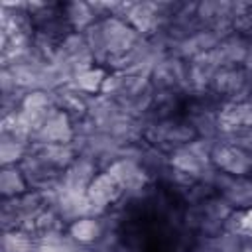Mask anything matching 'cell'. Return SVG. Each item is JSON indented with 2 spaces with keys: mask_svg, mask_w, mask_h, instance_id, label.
Here are the masks:
<instances>
[{
  "mask_svg": "<svg viewBox=\"0 0 252 252\" xmlns=\"http://www.w3.org/2000/svg\"><path fill=\"white\" fill-rule=\"evenodd\" d=\"M220 35L217 33V32H213V30H199V32H195L193 35H189V37H185L183 41H179L175 47H173V55H177L179 59H183V61H191V59H195V57H199V55H203V53H209V51H213L219 43H220Z\"/></svg>",
  "mask_w": 252,
  "mask_h": 252,
  "instance_id": "9",
  "label": "cell"
},
{
  "mask_svg": "<svg viewBox=\"0 0 252 252\" xmlns=\"http://www.w3.org/2000/svg\"><path fill=\"white\" fill-rule=\"evenodd\" d=\"M232 30L234 33L252 39V2H236Z\"/></svg>",
  "mask_w": 252,
  "mask_h": 252,
  "instance_id": "19",
  "label": "cell"
},
{
  "mask_svg": "<svg viewBox=\"0 0 252 252\" xmlns=\"http://www.w3.org/2000/svg\"><path fill=\"white\" fill-rule=\"evenodd\" d=\"M98 171H100V165L94 158L79 154L75 158V161L63 171L61 185L69 187V189H87L91 185V181L96 177Z\"/></svg>",
  "mask_w": 252,
  "mask_h": 252,
  "instance_id": "8",
  "label": "cell"
},
{
  "mask_svg": "<svg viewBox=\"0 0 252 252\" xmlns=\"http://www.w3.org/2000/svg\"><path fill=\"white\" fill-rule=\"evenodd\" d=\"M106 75H108V69H106V67L94 65V67H91V69L79 73V77L75 79V87H77L81 93L89 94V96L100 94V89H102V83H104Z\"/></svg>",
  "mask_w": 252,
  "mask_h": 252,
  "instance_id": "17",
  "label": "cell"
},
{
  "mask_svg": "<svg viewBox=\"0 0 252 252\" xmlns=\"http://www.w3.org/2000/svg\"><path fill=\"white\" fill-rule=\"evenodd\" d=\"M252 39L240 35V33H230L224 39H220V43L215 47L222 67H240L244 63L248 45Z\"/></svg>",
  "mask_w": 252,
  "mask_h": 252,
  "instance_id": "12",
  "label": "cell"
},
{
  "mask_svg": "<svg viewBox=\"0 0 252 252\" xmlns=\"http://www.w3.org/2000/svg\"><path fill=\"white\" fill-rule=\"evenodd\" d=\"M98 30H100L102 47L106 53V69L110 67V63L126 55L142 37L122 18H116V16H106L98 20Z\"/></svg>",
  "mask_w": 252,
  "mask_h": 252,
  "instance_id": "1",
  "label": "cell"
},
{
  "mask_svg": "<svg viewBox=\"0 0 252 252\" xmlns=\"http://www.w3.org/2000/svg\"><path fill=\"white\" fill-rule=\"evenodd\" d=\"M20 169H22L30 189H33V191H47V189L57 187L61 183V175H63L61 171L51 167L33 148H30V152L22 159Z\"/></svg>",
  "mask_w": 252,
  "mask_h": 252,
  "instance_id": "5",
  "label": "cell"
},
{
  "mask_svg": "<svg viewBox=\"0 0 252 252\" xmlns=\"http://www.w3.org/2000/svg\"><path fill=\"white\" fill-rule=\"evenodd\" d=\"M51 167H55L57 171H65L73 161L75 158L79 156L75 146L69 142V144H33L32 146Z\"/></svg>",
  "mask_w": 252,
  "mask_h": 252,
  "instance_id": "13",
  "label": "cell"
},
{
  "mask_svg": "<svg viewBox=\"0 0 252 252\" xmlns=\"http://www.w3.org/2000/svg\"><path fill=\"white\" fill-rule=\"evenodd\" d=\"M242 67H244L246 71H250V73H252V41H250V45H248V51H246V57H244Z\"/></svg>",
  "mask_w": 252,
  "mask_h": 252,
  "instance_id": "21",
  "label": "cell"
},
{
  "mask_svg": "<svg viewBox=\"0 0 252 252\" xmlns=\"http://www.w3.org/2000/svg\"><path fill=\"white\" fill-rule=\"evenodd\" d=\"M0 252H37V236L22 228L2 230Z\"/></svg>",
  "mask_w": 252,
  "mask_h": 252,
  "instance_id": "15",
  "label": "cell"
},
{
  "mask_svg": "<svg viewBox=\"0 0 252 252\" xmlns=\"http://www.w3.org/2000/svg\"><path fill=\"white\" fill-rule=\"evenodd\" d=\"M106 232L104 217H81L67 226V234L83 248H93Z\"/></svg>",
  "mask_w": 252,
  "mask_h": 252,
  "instance_id": "10",
  "label": "cell"
},
{
  "mask_svg": "<svg viewBox=\"0 0 252 252\" xmlns=\"http://www.w3.org/2000/svg\"><path fill=\"white\" fill-rule=\"evenodd\" d=\"M32 144L8 134L0 132V163L2 165H20L26 154L30 152Z\"/></svg>",
  "mask_w": 252,
  "mask_h": 252,
  "instance_id": "16",
  "label": "cell"
},
{
  "mask_svg": "<svg viewBox=\"0 0 252 252\" xmlns=\"http://www.w3.org/2000/svg\"><path fill=\"white\" fill-rule=\"evenodd\" d=\"M87 197L93 205L94 215L104 217L110 213L114 205H118L124 199V191L106 169H100L96 177L91 181V185L87 187Z\"/></svg>",
  "mask_w": 252,
  "mask_h": 252,
  "instance_id": "4",
  "label": "cell"
},
{
  "mask_svg": "<svg viewBox=\"0 0 252 252\" xmlns=\"http://www.w3.org/2000/svg\"><path fill=\"white\" fill-rule=\"evenodd\" d=\"M79 252H94L93 248H83V250H79Z\"/></svg>",
  "mask_w": 252,
  "mask_h": 252,
  "instance_id": "22",
  "label": "cell"
},
{
  "mask_svg": "<svg viewBox=\"0 0 252 252\" xmlns=\"http://www.w3.org/2000/svg\"><path fill=\"white\" fill-rule=\"evenodd\" d=\"M30 191V185L20 169V165H2L0 169V195L2 199L20 197Z\"/></svg>",
  "mask_w": 252,
  "mask_h": 252,
  "instance_id": "14",
  "label": "cell"
},
{
  "mask_svg": "<svg viewBox=\"0 0 252 252\" xmlns=\"http://www.w3.org/2000/svg\"><path fill=\"white\" fill-rule=\"evenodd\" d=\"M63 16L69 24V28L73 32H79V33H85L89 28H93L98 20H102L98 16V12L94 10L93 2H81V0H75V2H65L63 4Z\"/></svg>",
  "mask_w": 252,
  "mask_h": 252,
  "instance_id": "11",
  "label": "cell"
},
{
  "mask_svg": "<svg viewBox=\"0 0 252 252\" xmlns=\"http://www.w3.org/2000/svg\"><path fill=\"white\" fill-rule=\"evenodd\" d=\"M224 230L244 240H252V209H234L224 222Z\"/></svg>",
  "mask_w": 252,
  "mask_h": 252,
  "instance_id": "18",
  "label": "cell"
},
{
  "mask_svg": "<svg viewBox=\"0 0 252 252\" xmlns=\"http://www.w3.org/2000/svg\"><path fill=\"white\" fill-rule=\"evenodd\" d=\"M53 104V96L47 91H30L26 93L20 108L22 110H51Z\"/></svg>",
  "mask_w": 252,
  "mask_h": 252,
  "instance_id": "20",
  "label": "cell"
},
{
  "mask_svg": "<svg viewBox=\"0 0 252 252\" xmlns=\"http://www.w3.org/2000/svg\"><path fill=\"white\" fill-rule=\"evenodd\" d=\"M106 171L116 179V183L122 187L124 191V199H140L146 189H150L152 177L146 173V169L134 161V159H126V158H118L114 159Z\"/></svg>",
  "mask_w": 252,
  "mask_h": 252,
  "instance_id": "2",
  "label": "cell"
},
{
  "mask_svg": "<svg viewBox=\"0 0 252 252\" xmlns=\"http://www.w3.org/2000/svg\"><path fill=\"white\" fill-rule=\"evenodd\" d=\"M69 142H73V118L65 110H59L55 106L49 112L43 126L35 132L32 146L33 144H69Z\"/></svg>",
  "mask_w": 252,
  "mask_h": 252,
  "instance_id": "6",
  "label": "cell"
},
{
  "mask_svg": "<svg viewBox=\"0 0 252 252\" xmlns=\"http://www.w3.org/2000/svg\"><path fill=\"white\" fill-rule=\"evenodd\" d=\"M211 161L213 165L232 177H252V156L232 144V142H224V140H217V144L213 146L211 152Z\"/></svg>",
  "mask_w": 252,
  "mask_h": 252,
  "instance_id": "3",
  "label": "cell"
},
{
  "mask_svg": "<svg viewBox=\"0 0 252 252\" xmlns=\"http://www.w3.org/2000/svg\"><path fill=\"white\" fill-rule=\"evenodd\" d=\"M215 193L222 195L232 209H252V177H232L219 171Z\"/></svg>",
  "mask_w": 252,
  "mask_h": 252,
  "instance_id": "7",
  "label": "cell"
}]
</instances>
